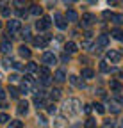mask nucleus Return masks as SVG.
<instances>
[{"label": "nucleus", "mask_w": 123, "mask_h": 128, "mask_svg": "<svg viewBox=\"0 0 123 128\" xmlns=\"http://www.w3.org/2000/svg\"><path fill=\"white\" fill-rule=\"evenodd\" d=\"M61 60H63V62H68V55H66V54H64V55H63V57H61Z\"/></svg>", "instance_id": "nucleus-46"}, {"label": "nucleus", "mask_w": 123, "mask_h": 128, "mask_svg": "<svg viewBox=\"0 0 123 128\" xmlns=\"http://www.w3.org/2000/svg\"><path fill=\"white\" fill-rule=\"evenodd\" d=\"M50 96H52V100H54V102H55V100H59V98H61V89H54Z\"/></svg>", "instance_id": "nucleus-27"}, {"label": "nucleus", "mask_w": 123, "mask_h": 128, "mask_svg": "<svg viewBox=\"0 0 123 128\" xmlns=\"http://www.w3.org/2000/svg\"><path fill=\"white\" fill-rule=\"evenodd\" d=\"M11 14V7H4L2 9V16H9Z\"/></svg>", "instance_id": "nucleus-40"}, {"label": "nucleus", "mask_w": 123, "mask_h": 128, "mask_svg": "<svg viewBox=\"0 0 123 128\" xmlns=\"http://www.w3.org/2000/svg\"><path fill=\"white\" fill-rule=\"evenodd\" d=\"M64 20L66 22H77V20H79V14H77L73 9H68L66 14H64Z\"/></svg>", "instance_id": "nucleus-12"}, {"label": "nucleus", "mask_w": 123, "mask_h": 128, "mask_svg": "<svg viewBox=\"0 0 123 128\" xmlns=\"http://www.w3.org/2000/svg\"><path fill=\"white\" fill-rule=\"evenodd\" d=\"M84 112H86V114H89V112H91V105H86V107H84Z\"/></svg>", "instance_id": "nucleus-44"}, {"label": "nucleus", "mask_w": 123, "mask_h": 128, "mask_svg": "<svg viewBox=\"0 0 123 128\" xmlns=\"http://www.w3.org/2000/svg\"><path fill=\"white\" fill-rule=\"evenodd\" d=\"M20 92H23V94H27V92H30V86L29 84H22V87H20Z\"/></svg>", "instance_id": "nucleus-30"}, {"label": "nucleus", "mask_w": 123, "mask_h": 128, "mask_svg": "<svg viewBox=\"0 0 123 128\" xmlns=\"http://www.w3.org/2000/svg\"><path fill=\"white\" fill-rule=\"evenodd\" d=\"M16 80H18V75H11L9 76V82H16Z\"/></svg>", "instance_id": "nucleus-43"}, {"label": "nucleus", "mask_w": 123, "mask_h": 128, "mask_svg": "<svg viewBox=\"0 0 123 128\" xmlns=\"http://www.w3.org/2000/svg\"><path fill=\"white\" fill-rule=\"evenodd\" d=\"M116 25H123V14H112V18H111Z\"/></svg>", "instance_id": "nucleus-23"}, {"label": "nucleus", "mask_w": 123, "mask_h": 128, "mask_svg": "<svg viewBox=\"0 0 123 128\" xmlns=\"http://www.w3.org/2000/svg\"><path fill=\"white\" fill-rule=\"evenodd\" d=\"M9 128H23V123L22 121H11V124H9Z\"/></svg>", "instance_id": "nucleus-29"}, {"label": "nucleus", "mask_w": 123, "mask_h": 128, "mask_svg": "<svg viewBox=\"0 0 123 128\" xmlns=\"http://www.w3.org/2000/svg\"><path fill=\"white\" fill-rule=\"evenodd\" d=\"M111 36H112L114 39H118V41H123V30H121V28H114V30L111 32Z\"/></svg>", "instance_id": "nucleus-18"}, {"label": "nucleus", "mask_w": 123, "mask_h": 128, "mask_svg": "<svg viewBox=\"0 0 123 128\" xmlns=\"http://www.w3.org/2000/svg\"><path fill=\"white\" fill-rule=\"evenodd\" d=\"M20 28H22V22H20V20H11V22L7 23V30H9V34H11V36L18 34Z\"/></svg>", "instance_id": "nucleus-2"}, {"label": "nucleus", "mask_w": 123, "mask_h": 128, "mask_svg": "<svg viewBox=\"0 0 123 128\" xmlns=\"http://www.w3.org/2000/svg\"><path fill=\"white\" fill-rule=\"evenodd\" d=\"M103 128H114V123H112L111 119H107V121L103 123Z\"/></svg>", "instance_id": "nucleus-38"}, {"label": "nucleus", "mask_w": 123, "mask_h": 128, "mask_svg": "<svg viewBox=\"0 0 123 128\" xmlns=\"http://www.w3.org/2000/svg\"><path fill=\"white\" fill-rule=\"evenodd\" d=\"M4 66H6V68L13 66V60H11V57H6V59H4Z\"/></svg>", "instance_id": "nucleus-37"}, {"label": "nucleus", "mask_w": 123, "mask_h": 128, "mask_svg": "<svg viewBox=\"0 0 123 128\" xmlns=\"http://www.w3.org/2000/svg\"><path fill=\"white\" fill-rule=\"evenodd\" d=\"M48 112H50V114H55V112H57V107H55L54 103H50V105H48Z\"/></svg>", "instance_id": "nucleus-39"}, {"label": "nucleus", "mask_w": 123, "mask_h": 128, "mask_svg": "<svg viewBox=\"0 0 123 128\" xmlns=\"http://www.w3.org/2000/svg\"><path fill=\"white\" fill-rule=\"evenodd\" d=\"M100 71H103V73H111V71H116L114 68H109L107 66V62L103 60V62H100Z\"/></svg>", "instance_id": "nucleus-22"}, {"label": "nucleus", "mask_w": 123, "mask_h": 128, "mask_svg": "<svg viewBox=\"0 0 123 128\" xmlns=\"http://www.w3.org/2000/svg\"><path fill=\"white\" fill-rule=\"evenodd\" d=\"M38 71H39V75H41V76H50V71H48V68H47V66L39 68Z\"/></svg>", "instance_id": "nucleus-26"}, {"label": "nucleus", "mask_w": 123, "mask_h": 128, "mask_svg": "<svg viewBox=\"0 0 123 128\" xmlns=\"http://www.w3.org/2000/svg\"><path fill=\"white\" fill-rule=\"evenodd\" d=\"M41 12H43V7H39L38 4L30 6V14H32V16H41Z\"/></svg>", "instance_id": "nucleus-16"}, {"label": "nucleus", "mask_w": 123, "mask_h": 128, "mask_svg": "<svg viewBox=\"0 0 123 128\" xmlns=\"http://www.w3.org/2000/svg\"><path fill=\"white\" fill-rule=\"evenodd\" d=\"M43 62L47 64V66H52V64L57 62V57H55L52 52H45V54H43Z\"/></svg>", "instance_id": "nucleus-8"}, {"label": "nucleus", "mask_w": 123, "mask_h": 128, "mask_svg": "<svg viewBox=\"0 0 123 128\" xmlns=\"http://www.w3.org/2000/svg\"><path fill=\"white\" fill-rule=\"evenodd\" d=\"M54 20H55L57 28H61V30H64V28H66V20H64V16L61 14V12H55V14H54Z\"/></svg>", "instance_id": "nucleus-6"}, {"label": "nucleus", "mask_w": 123, "mask_h": 128, "mask_svg": "<svg viewBox=\"0 0 123 128\" xmlns=\"http://www.w3.org/2000/svg\"><path fill=\"white\" fill-rule=\"evenodd\" d=\"M54 80H55V82H64V80H66V73H64V70H57L55 71V75H54Z\"/></svg>", "instance_id": "nucleus-13"}, {"label": "nucleus", "mask_w": 123, "mask_h": 128, "mask_svg": "<svg viewBox=\"0 0 123 128\" xmlns=\"http://www.w3.org/2000/svg\"><path fill=\"white\" fill-rule=\"evenodd\" d=\"M48 41H50V36H38V38H34V46H38V48H47Z\"/></svg>", "instance_id": "nucleus-5"}, {"label": "nucleus", "mask_w": 123, "mask_h": 128, "mask_svg": "<svg viewBox=\"0 0 123 128\" xmlns=\"http://www.w3.org/2000/svg\"><path fill=\"white\" fill-rule=\"evenodd\" d=\"M82 48H86V50H89L91 52V48H93V44H91L87 39H84V43H82Z\"/></svg>", "instance_id": "nucleus-36"}, {"label": "nucleus", "mask_w": 123, "mask_h": 128, "mask_svg": "<svg viewBox=\"0 0 123 128\" xmlns=\"http://www.w3.org/2000/svg\"><path fill=\"white\" fill-rule=\"evenodd\" d=\"M70 82H71L73 86H77V87H84V82H82L79 76H75V75H71V76H70Z\"/></svg>", "instance_id": "nucleus-19"}, {"label": "nucleus", "mask_w": 123, "mask_h": 128, "mask_svg": "<svg viewBox=\"0 0 123 128\" xmlns=\"http://www.w3.org/2000/svg\"><path fill=\"white\" fill-rule=\"evenodd\" d=\"M80 75H82V78H84V80H91V78L95 76V71L91 70V68H84Z\"/></svg>", "instance_id": "nucleus-15"}, {"label": "nucleus", "mask_w": 123, "mask_h": 128, "mask_svg": "<svg viewBox=\"0 0 123 128\" xmlns=\"http://www.w3.org/2000/svg\"><path fill=\"white\" fill-rule=\"evenodd\" d=\"M18 50H20V55H22V57H25V59H29V57H30V50H29V46L22 44Z\"/></svg>", "instance_id": "nucleus-20"}, {"label": "nucleus", "mask_w": 123, "mask_h": 128, "mask_svg": "<svg viewBox=\"0 0 123 128\" xmlns=\"http://www.w3.org/2000/svg\"><path fill=\"white\" fill-rule=\"evenodd\" d=\"M107 44H109V36H107V34H100L96 38V50H98V48H105Z\"/></svg>", "instance_id": "nucleus-9"}, {"label": "nucleus", "mask_w": 123, "mask_h": 128, "mask_svg": "<svg viewBox=\"0 0 123 128\" xmlns=\"http://www.w3.org/2000/svg\"><path fill=\"white\" fill-rule=\"evenodd\" d=\"M39 82H41V86H50V82H52V80H50V76H41V80H39Z\"/></svg>", "instance_id": "nucleus-32"}, {"label": "nucleus", "mask_w": 123, "mask_h": 128, "mask_svg": "<svg viewBox=\"0 0 123 128\" xmlns=\"http://www.w3.org/2000/svg\"><path fill=\"white\" fill-rule=\"evenodd\" d=\"M95 107V110L98 112V114H103V112H105V107L102 105V103H96V105H93Z\"/></svg>", "instance_id": "nucleus-31"}, {"label": "nucleus", "mask_w": 123, "mask_h": 128, "mask_svg": "<svg viewBox=\"0 0 123 128\" xmlns=\"http://www.w3.org/2000/svg\"><path fill=\"white\" fill-rule=\"evenodd\" d=\"M119 103H121V98H119V96H116V98L111 102V112H112V114H118V112H119Z\"/></svg>", "instance_id": "nucleus-10"}, {"label": "nucleus", "mask_w": 123, "mask_h": 128, "mask_svg": "<svg viewBox=\"0 0 123 128\" xmlns=\"http://www.w3.org/2000/svg\"><path fill=\"white\" fill-rule=\"evenodd\" d=\"M50 25H52V20L48 18V16H43V18H41V20L36 23V28H38L39 32H43V30H47Z\"/></svg>", "instance_id": "nucleus-3"}, {"label": "nucleus", "mask_w": 123, "mask_h": 128, "mask_svg": "<svg viewBox=\"0 0 123 128\" xmlns=\"http://www.w3.org/2000/svg\"><path fill=\"white\" fill-rule=\"evenodd\" d=\"M77 52V44L73 43V41H68L66 44H64V54L66 55H71V54H75Z\"/></svg>", "instance_id": "nucleus-11"}, {"label": "nucleus", "mask_w": 123, "mask_h": 128, "mask_svg": "<svg viewBox=\"0 0 123 128\" xmlns=\"http://www.w3.org/2000/svg\"><path fill=\"white\" fill-rule=\"evenodd\" d=\"M34 103H36V107H38V110L45 107V102H43V100H39V98H36V100H34Z\"/></svg>", "instance_id": "nucleus-34"}, {"label": "nucleus", "mask_w": 123, "mask_h": 128, "mask_svg": "<svg viewBox=\"0 0 123 128\" xmlns=\"http://www.w3.org/2000/svg\"><path fill=\"white\" fill-rule=\"evenodd\" d=\"M38 119H39V123H41V124H45V123H47V119H45V118H43V116H39V118H38Z\"/></svg>", "instance_id": "nucleus-45"}, {"label": "nucleus", "mask_w": 123, "mask_h": 128, "mask_svg": "<svg viewBox=\"0 0 123 128\" xmlns=\"http://www.w3.org/2000/svg\"><path fill=\"white\" fill-rule=\"evenodd\" d=\"M11 50H13V44H11L9 41H4L2 44H0V52H2V54L9 55V54H11Z\"/></svg>", "instance_id": "nucleus-14"}, {"label": "nucleus", "mask_w": 123, "mask_h": 128, "mask_svg": "<svg viewBox=\"0 0 123 128\" xmlns=\"http://www.w3.org/2000/svg\"><path fill=\"white\" fill-rule=\"evenodd\" d=\"M111 89H114V91H119V89H121V84L118 82V80H111Z\"/></svg>", "instance_id": "nucleus-28"}, {"label": "nucleus", "mask_w": 123, "mask_h": 128, "mask_svg": "<svg viewBox=\"0 0 123 128\" xmlns=\"http://www.w3.org/2000/svg\"><path fill=\"white\" fill-rule=\"evenodd\" d=\"M119 124H121V128H123V119H121V121H119Z\"/></svg>", "instance_id": "nucleus-47"}, {"label": "nucleus", "mask_w": 123, "mask_h": 128, "mask_svg": "<svg viewBox=\"0 0 123 128\" xmlns=\"http://www.w3.org/2000/svg\"><path fill=\"white\" fill-rule=\"evenodd\" d=\"M95 22H96V16H95V14H91V12H86V14L82 16V22H80V23H82V27L87 28V27L93 25Z\"/></svg>", "instance_id": "nucleus-4"}, {"label": "nucleus", "mask_w": 123, "mask_h": 128, "mask_svg": "<svg viewBox=\"0 0 123 128\" xmlns=\"http://www.w3.org/2000/svg\"><path fill=\"white\" fill-rule=\"evenodd\" d=\"M103 18H105V20H109V18H112V12H109V11H105V12H103Z\"/></svg>", "instance_id": "nucleus-41"}, {"label": "nucleus", "mask_w": 123, "mask_h": 128, "mask_svg": "<svg viewBox=\"0 0 123 128\" xmlns=\"http://www.w3.org/2000/svg\"><path fill=\"white\" fill-rule=\"evenodd\" d=\"M119 59H121V54L119 52H116V50H109V52H107V60H109V62L118 64Z\"/></svg>", "instance_id": "nucleus-7"}, {"label": "nucleus", "mask_w": 123, "mask_h": 128, "mask_svg": "<svg viewBox=\"0 0 123 128\" xmlns=\"http://www.w3.org/2000/svg\"><path fill=\"white\" fill-rule=\"evenodd\" d=\"M0 28H2V22H0Z\"/></svg>", "instance_id": "nucleus-48"}, {"label": "nucleus", "mask_w": 123, "mask_h": 128, "mask_svg": "<svg viewBox=\"0 0 123 128\" xmlns=\"http://www.w3.org/2000/svg\"><path fill=\"white\" fill-rule=\"evenodd\" d=\"M9 94H11V98H18V96H20V89H16V87H9Z\"/></svg>", "instance_id": "nucleus-25"}, {"label": "nucleus", "mask_w": 123, "mask_h": 128, "mask_svg": "<svg viewBox=\"0 0 123 128\" xmlns=\"http://www.w3.org/2000/svg\"><path fill=\"white\" fill-rule=\"evenodd\" d=\"M23 38H25V39H30V38H32V36H30V28H29V27L23 28Z\"/></svg>", "instance_id": "nucleus-35"}, {"label": "nucleus", "mask_w": 123, "mask_h": 128, "mask_svg": "<svg viewBox=\"0 0 123 128\" xmlns=\"http://www.w3.org/2000/svg\"><path fill=\"white\" fill-rule=\"evenodd\" d=\"M86 128H96V121L93 119V118H87L86 119V124H84Z\"/></svg>", "instance_id": "nucleus-24"}, {"label": "nucleus", "mask_w": 123, "mask_h": 128, "mask_svg": "<svg viewBox=\"0 0 123 128\" xmlns=\"http://www.w3.org/2000/svg\"><path fill=\"white\" fill-rule=\"evenodd\" d=\"M6 96H7V92L4 89H0V100H6Z\"/></svg>", "instance_id": "nucleus-42"}, {"label": "nucleus", "mask_w": 123, "mask_h": 128, "mask_svg": "<svg viewBox=\"0 0 123 128\" xmlns=\"http://www.w3.org/2000/svg\"><path fill=\"white\" fill-rule=\"evenodd\" d=\"M38 70H39V68H38V64H36V62L30 60V62L27 64V71H29V75H30V73H36Z\"/></svg>", "instance_id": "nucleus-21"}, {"label": "nucleus", "mask_w": 123, "mask_h": 128, "mask_svg": "<svg viewBox=\"0 0 123 128\" xmlns=\"http://www.w3.org/2000/svg\"><path fill=\"white\" fill-rule=\"evenodd\" d=\"M66 110H68V114H79V112L82 110L80 108V102L77 100V98H71V100H68L66 102Z\"/></svg>", "instance_id": "nucleus-1"}, {"label": "nucleus", "mask_w": 123, "mask_h": 128, "mask_svg": "<svg viewBox=\"0 0 123 128\" xmlns=\"http://www.w3.org/2000/svg\"><path fill=\"white\" fill-rule=\"evenodd\" d=\"M9 121V116L7 114H4V112H2V114H0V124H6Z\"/></svg>", "instance_id": "nucleus-33"}, {"label": "nucleus", "mask_w": 123, "mask_h": 128, "mask_svg": "<svg viewBox=\"0 0 123 128\" xmlns=\"http://www.w3.org/2000/svg\"><path fill=\"white\" fill-rule=\"evenodd\" d=\"M29 112V103L27 102H20L18 103V114H27Z\"/></svg>", "instance_id": "nucleus-17"}]
</instances>
